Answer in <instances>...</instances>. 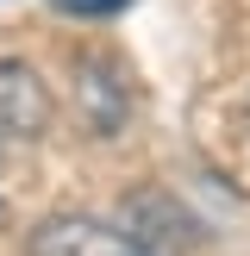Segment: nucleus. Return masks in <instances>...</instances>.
<instances>
[{"label":"nucleus","instance_id":"1","mask_svg":"<svg viewBox=\"0 0 250 256\" xmlns=\"http://www.w3.org/2000/svg\"><path fill=\"white\" fill-rule=\"evenodd\" d=\"M75 106H82L94 138H112L132 119V75H125V62L106 56V50H82L75 56Z\"/></svg>","mask_w":250,"mask_h":256},{"label":"nucleus","instance_id":"2","mask_svg":"<svg viewBox=\"0 0 250 256\" xmlns=\"http://www.w3.org/2000/svg\"><path fill=\"white\" fill-rule=\"evenodd\" d=\"M32 256H150L144 244L119 232L106 219H88V212H56L32 232Z\"/></svg>","mask_w":250,"mask_h":256},{"label":"nucleus","instance_id":"3","mask_svg":"<svg viewBox=\"0 0 250 256\" xmlns=\"http://www.w3.org/2000/svg\"><path fill=\"white\" fill-rule=\"evenodd\" d=\"M50 88L38 82V69L32 62H19V56H0V138H44L50 132Z\"/></svg>","mask_w":250,"mask_h":256},{"label":"nucleus","instance_id":"4","mask_svg":"<svg viewBox=\"0 0 250 256\" xmlns=\"http://www.w3.org/2000/svg\"><path fill=\"white\" fill-rule=\"evenodd\" d=\"M132 244H144L150 256H162V250H188V244H200V225L188 219V206L175 194H162V188H144V194L125 206V225H119Z\"/></svg>","mask_w":250,"mask_h":256},{"label":"nucleus","instance_id":"5","mask_svg":"<svg viewBox=\"0 0 250 256\" xmlns=\"http://www.w3.org/2000/svg\"><path fill=\"white\" fill-rule=\"evenodd\" d=\"M62 12H88V19H100V12H119L125 0H56Z\"/></svg>","mask_w":250,"mask_h":256},{"label":"nucleus","instance_id":"6","mask_svg":"<svg viewBox=\"0 0 250 256\" xmlns=\"http://www.w3.org/2000/svg\"><path fill=\"white\" fill-rule=\"evenodd\" d=\"M244 132H250V100H244Z\"/></svg>","mask_w":250,"mask_h":256},{"label":"nucleus","instance_id":"7","mask_svg":"<svg viewBox=\"0 0 250 256\" xmlns=\"http://www.w3.org/2000/svg\"><path fill=\"white\" fill-rule=\"evenodd\" d=\"M0 212H6V206H0Z\"/></svg>","mask_w":250,"mask_h":256}]
</instances>
